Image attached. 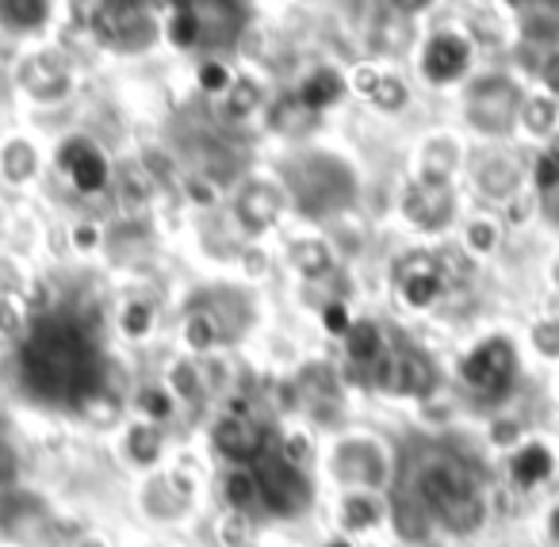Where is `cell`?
<instances>
[{
    "instance_id": "cell-6",
    "label": "cell",
    "mask_w": 559,
    "mask_h": 547,
    "mask_svg": "<svg viewBox=\"0 0 559 547\" xmlns=\"http://www.w3.org/2000/svg\"><path fill=\"white\" fill-rule=\"evenodd\" d=\"M337 96H342V78H337V73H330V70L314 73V78L304 85V104H307L311 111L330 108V104H334Z\"/></svg>"
},
{
    "instance_id": "cell-19",
    "label": "cell",
    "mask_w": 559,
    "mask_h": 547,
    "mask_svg": "<svg viewBox=\"0 0 559 547\" xmlns=\"http://www.w3.org/2000/svg\"><path fill=\"white\" fill-rule=\"evenodd\" d=\"M551 536L559 539V509H556V516H551Z\"/></svg>"
},
{
    "instance_id": "cell-12",
    "label": "cell",
    "mask_w": 559,
    "mask_h": 547,
    "mask_svg": "<svg viewBox=\"0 0 559 547\" xmlns=\"http://www.w3.org/2000/svg\"><path fill=\"white\" fill-rule=\"evenodd\" d=\"M296 257H299V269L304 272H311V276H319V272H326V253H322V246H299L296 249Z\"/></svg>"
},
{
    "instance_id": "cell-5",
    "label": "cell",
    "mask_w": 559,
    "mask_h": 547,
    "mask_svg": "<svg viewBox=\"0 0 559 547\" xmlns=\"http://www.w3.org/2000/svg\"><path fill=\"white\" fill-rule=\"evenodd\" d=\"M551 467H556V460H551L548 448L528 444L525 452L513 460V478H518L521 486H536V483H544V478L551 475Z\"/></svg>"
},
{
    "instance_id": "cell-2",
    "label": "cell",
    "mask_w": 559,
    "mask_h": 547,
    "mask_svg": "<svg viewBox=\"0 0 559 547\" xmlns=\"http://www.w3.org/2000/svg\"><path fill=\"white\" fill-rule=\"evenodd\" d=\"M58 162H62V169L70 173L78 192H100V188L108 185V162H104V154L93 146H85L81 139L66 142Z\"/></svg>"
},
{
    "instance_id": "cell-3",
    "label": "cell",
    "mask_w": 559,
    "mask_h": 547,
    "mask_svg": "<svg viewBox=\"0 0 559 547\" xmlns=\"http://www.w3.org/2000/svg\"><path fill=\"white\" fill-rule=\"evenodd\" d=\"M467 58H472V50H467V43L460 39V35L452 32H441L429 39L426 47V78L433 81V85H449V81H456L460 73L467 70Z\"/></svg>"
},
{
    "instance_id": "cell-4",
    "label": "cell",
    "mask_w": 559,
    "mask_h": 547,
    "mask_svg": "<svg viewBox=\"0 0 559 547\" xmlns=\"http://www.w3.org/2000/svg\"><path fill=\"white\" fill-rule=\"evenodd\" d=\"M215 440H218V448H223L226 455H234V460H246V455L261 452V432H257L249 421H241V417L223 421V429L215 432Z\"/></svg>"
},
{
    "instance_id": "cell-13",
    "label": "cell",
    "mask_w": 559,
    "mask_h": 547,
    "mask_svg": "<svg viewBox=\"0 0 559 547\" xmlns=\"http://www.w3.org/2000/svg\"><path fill=\"white\" fill-rule=\"evenodd\" d=\"M226 494H230L234 506H249V498H253V478H249L246 471H238V475H230V483H226Z\"/></svg>"
},
{
    "instance_id": "cell-8",
    "label": "cell",
    "mask_w": 559,
    "mask_h": 547,
    "mask_svg": "<svg viewBox=\"0 0 559 547\" xmlns=\"http://www.w3.org/2000/svg\"><path fill=\"white\" fill-rule=\"evenodd\" d=\"M376 348H380V333L368 322H360V330H353V356L357 360H376Z\"/></svg>"
},
{
    "instance_id": "cell-7",
    "label": "cell",
    "mask_w": 559,
    "mask_h": 547,
    "mask_svg": "<svg viewBox=\"0 0 559 547\" xmlns=\"http://www.w3.org/2000/svg\"><path fill=\"white\" fill-rule=\"evenodd\" d=\"M169 39L177 43L180 50L192 47V43L200 39V20H195V9H185L177 20H173V24H169Z\"/></svg>"
},
{
    "instance_id": "cell-20",
    "label": "cell",
    "mask_w": 559,
    "mask_h": 547,
    "mask_svg": "<svg viewBox=\"0 0 559 547\" xmlns=\"http://www.w3.org/2000/svg\"><path fill=\"white\" fill-rule=\"evenodd\" d=\"M330 547H349V544H345V539H337V544H330Z\"/></svg>"
},
{
    "instance_id": "cell-15",
    "label": "cell",
    "mask_w": 559,
    "mask_h": 547,
    "mask_svg": "<svg viewBox=\"0 0 559 547\" xmlns=\"http://www.w3.org/2000/svg\"><path fill=\"white\" fill-rule=\"evenodd\" d=\"M146 325H150V310L146 307H127L123 310V330L127 333H134V337H139V333H146Z\"/></svg>"
},
{
    "instance_id": "cell-17",
    "label": "cell",
    "mask_w": 559,
    "mask_h": 547,
    "mask_svg": "<svg viewBox=\"0 0 559 547\" xmlns=\"http://www.w3.org/2000/svg\"><path fill=\"white\" fill-rule=\"evenodd\" d=\"M326 330L330 333H349V314H345V307L326 310Z\"/></svg>"
},
{
    "instance_id": "cell-16",
    "label": "cell",
    "mask_w": 559,
    "mask_h": 547,
    "mask_svg": "<svg viewBox=\"0 0 559 547\" xmlns=\"http://www.w3.org/2000/svg\"><path fill=\"white\" fill-rule=\"evenodd\" d=\"M142 406H146L154 417H165V414H169V399H165L162 391H146V394H142Z\"/></svg>"
},
{
    "instance_id": "cell-14",
    "label": "cell",
    "mask_w": 559,
    "mask_h": 547,
    "mask_svg": "<svg viewBox=\"0 0 559 547\" xmlns=\"http://www.w3.org/2000/svg\"><path fill=\"white\" fill-rule=\"evenodd\" d=\"M536 185H540V188H556L559 185V154L540 157V165H536Z\"/></svg>"
},
{
    "instance_id": "cell-11",
    "label": "cell",
    "mask_w": 559,
    "mask_h": 547,
    "mask_svg": "<svg viewBox=\"0 0 559 547\" xmlns=\"http://www.w3.org/2000/svg\"><path fill=\"white\" fill-rule=\"evenodd\" d=\"M372 100L380 104L383 111H395L399 104L406 100V93H403V85H395V81H380V85H376V93H372Z\"/></svg>"
},
{
    "instance_id": "cell-10",
    "label": "cell",
    "mask_w": 559,
    "mask_h": 547,
    "mask_svg": "<svg viewBox=\"0 0 559 547\" xmlns=\"http://www.w3.org/2000/svg\"><path fill=\"white\" fill-rule=\"evenodd\" d=\"M200 85L207 88V93H226V88H230V73H226V66L211 62L200 70Z\"/></svg>"
},
{
    "instance_id": "cell-18",
    "label": "cell",
    "mask_w": 559,
    "mask_h": 547,
    "mask_svg": "<svg viewBox=\"0 0 559 547\" xmlns=\"http://www.w3.org/2000/svg\"><path fill=\"white\" fill-rule=\"evenodd\" d=\"M548 85H551V88H559V58L548 66Z\"/></svg>"
},
{
    "instance_id": "cell-1",
    "label": "cell",
    "mask_w": 559,
    "mask_h": 547,
    "mask_svg": "<svg viewBox=\"0 0 559 547\" xmlns=\"http://www.w3.org/2000/svg\"><path fill=\"white\" fill-rule=\"evenodd\" d=\"M464 379L472 387H479V391H502L506 383H510L513 376V348L510 341H487V345H479L472 356L464 360Z\"/></svg>"
},
{
    "instance_id": "cell-9",
    "label": "cell",
    "mask_w": 559,
    "mask_h": 547,
    "mask_svg": "<svg viewBox=\"0 0 559 547\" xmlns=\"http://www.w3.org/2000/svg\"><path fill=\"white\" fill-rule=\"evenodd\" d=\"M433 295H437V280L433 276H411V280H406V299H411L414 307H426Z\"/></svg>"
}]
</instances>
